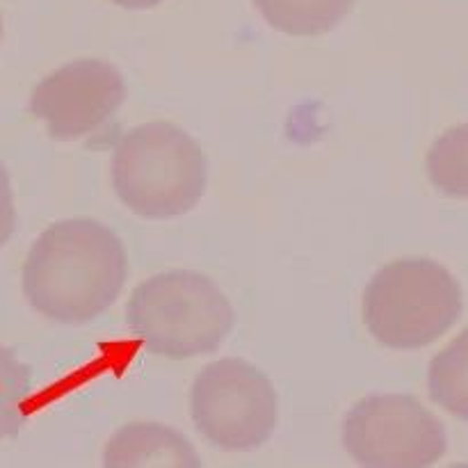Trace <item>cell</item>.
<instances>
[{
	"label": "cell",
	"instance_id": "1",
	"mask_svg": "<svg viewBox=\"0 0 468 468\" xmlns=\"http://www.w3.org/2000/svg\"><path fill=\"white\" fill-rule=\"evenodd\" d=\"M128 259L112 229L90 218L50 224L27 251L21 286L37 314L62 324L91 323L117 302Z\"/></svg>",
	"mask_w": 468,
	"mask_h": 468
},
{
	"label": "cell",
	"instance_id": "2",
	"mask_svg": "<svg viewBox=\"0 0 468 468\" xmlns=\"http://www.w3.org/2000/svg\"><path fill=\"white\" fill-rule=\"evenodd\" d=\"M110 178L128 210L146 219H169L199 204L208 165L190 133L169 122H151L119 137Z\"/></svg>",
	"mask_w": 468,
	"mask_h": 468
},
{
	"label": "cell",
	"instance_id": "3",
	"mask_svg": "<svg viewBox=\"0 0 468 468\" xmlns=\"http://www.w3.org/2000/svg\"><path fill=\"white\" fill-rule=\"evenodd\" d=\"M126 323L151 355L181 361L218 350L233 329L236 314L210 277L169 270L131 292Z\"/></svg>",
	"mask_w": 468,
	"mask_h": 468
},
{
	"label": "cell",
	"instance_id": "4",
	"mask_svg": "<svg viewBox=\"0 0 468 468\" xmlns=\"http://www.w3.org/2000/svg\"><path fill=\"white\" fill-rule=\"evenodd\" d=\"M462 286L441 263L400 259L370 277L364 291V324L384 347L420 350L439 341L460 320Z\"/></svg>",
	"mask_w": 468,
	"mask_h": 468
},
{
	"label": "cell",
	"instance_id": "5",
	"mask_svg": "<svg viewBox=\"0 0 468 468\" xmlns=\"http://www.w3.org/2000/svg\"><path fill=\"white\" fill-rule=\"evenodd\" d=\"M190 416L201 437L219 451H254L274 432L277 391L254 364L219 359L192 382Z\"/></svg>",
	"mask_w": 468,
	"mask_h": 468
},
{
	"label": "cell",
	"instance_id": "6",
	"mask_svg": "<svg viewBox=\"0 0 468 468\" xmlns=\"http://www.w3.org/2000/svg\"><path fill=\"white\" fill-rule=\"evenodd\" d=\"M352 460L370 468L434 466L448 451L441 420L407 393H382L355 402L343 420Z\"/></svg>",
	"mask_w": 468,
	"mask_h": 468
},
{
	"label": "cell",
	"instance_id": "7",
	"mask_svg": "<svg viewBox=\"0 0 468 468\" xmlns=\"http://www.w3.org/2000/svg\"><path fill=\"white\" fill-rule=\"evenodd\" d=\"M126 99L117 67L96 58L73 59L32 90L30 112L59 142L80 140L99 131Z\"/></svg>",
	"mask_w": 468,
	"mask_h": 468
},
{
	"label": "cell",
	"instance_id": "8",
	"mask_svg": "<svg viewBox=\"0 0 468 468\" xmlns=\"http://www.w3.org/2000/svg\"><path fill=\"white\" fill-rule=\"evenodd\" d=\"M103 466L137 468H199L201 457L186 437L160 423H131L110 437L103 451Z\"/></svg>",
	"mask_w": 468,
	"mask_h": 468
},
{
	"label": "cell",
	"instance_id": "9",
	"mask_svg": "<svg viewBox=\"0 0 468 468\" xmlns=\"http://www.w3.org/2000/svg\"><path fill=\"white\" fill-rule=\"evenodd\" d=\"M356 0H254L270 27L292 37H318L334 30Z\"/></svg>",
	"mask_w": 468,
	"mask_h": 468
},
{
	"label": "cell",
	"instance_id": "10",
	"mask_svg": "<svg viewBox=\"0 0 468 468\" xmlns=\"http://www.w3.org/2000/svg\"><path fill=\"white\" fill-rule=\"evenodd\" d=\"M428 391L434 405L468 420V329L430 361Z\"/></svg>",
	"mask_w": 468,
	"mask_h": 468
},
{
	"label": "cell",
	"instance_id": "11",
	"mask_svg": "<svg viewBox=\"0 0 468 468\" xmlns=\"http://www.w3.org/2000/svg\"><path fill=\"white\" fill-rule=\"evenodd\" d=\"M425 172L441 195L468 199V122L446 131L430 146Z\"/></svg>",
	"mask_w": 468,
	"mask_h": 468
},
{
	"label": "cell",
	"instance_id": "12",
	"mask_svg": "<svg viewBox=\"0 0 468 468\" xmlns=\"http://www.w3.org/2000/svg\"><path fill=\"white\" fill-rule=\"evenodd\" d=\"M112 3L123 9H151L163 3V0H112Z\"/></svg>",
	"mask_w": 468,
	"mask_h": 468
}]
</instances>
